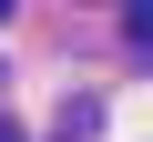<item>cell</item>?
I'll list each match as a JSON object with an SVG mask.
<instances>
[{
    "instance_id": "obj_1",
    "label": "cell",
    "mask_w": 153,
    "mask_h": 142,
    "mask_svg": "<svg viewBox=\"0 0 153 142\" xmlns=\"http://www.w3.org/2000/svg\"><path fill=\"white\" fill-rule=\"evenodd\" d=\"M123 31H133V41L153 51V0H123Z\"/></svg>"
},
{
    "instance_id": "obj_4",
    "label": "cell",
    "mask_w": 153,
    "mask_h": 142,
    "mask_svg": "<svg viewBox=\"0 0 153 142\" xmlns=\"http://www.w3.org/2000/svg\"><path fill=\"white\" fill-rule=\"evenodd\" d=\"M71 10H92V0H71Z\"/></svg>"
},
{
    "instance_id": "obj_5",
    "label": "cell",
    "mask_w": 153,
    "mask_h": 142,
    "mask_svg": "<svg viewBox=\"0 0 153 142\" xmlns=\"http://www.w3.org/2000/svg\"><path fill=\"white\" fill-rule=\"evenodd\" d=\"M0 81H10V71H0Z\"/></svg>"
},
{
    "instance_id": "obj_2",
    "label": "cell",
    "mask_w": 153,
    "mask_h": 142,
    "mask_svg": "<svg viewBox=\"0 0 153 142\" xmlns=\"http://www.w3.org/2000/svg\"><path fill=\"white\" fill-rule=\"evenodd\" d=\"M10 10H21V0H0V20H10Z\"/></svg>"
},
{
    "instance_id": "obj_3",
    "label": "cell",
    "mask_w": 153,
    "mask_h": 142,
    "mask_svg": "<svg viewBox=\"0 0 153 142\" xmlns=\"http://www.w3.org/2000/svg\"><path fill=\"white\" fill-rule=\"evenodd\" d=\"M0 142H21V132H10V122H0Z\"/></svg>"
}]
</instances>
